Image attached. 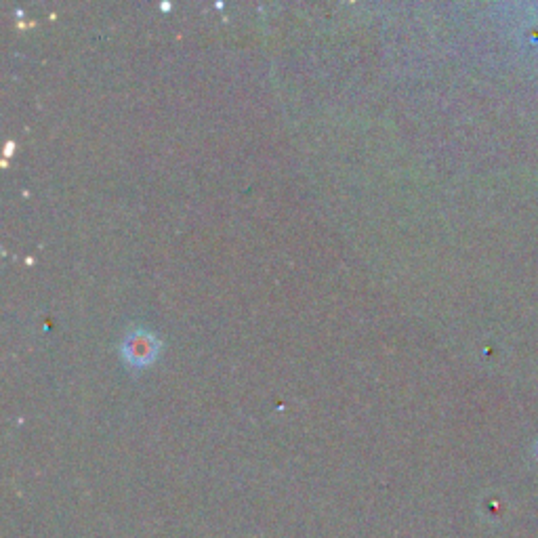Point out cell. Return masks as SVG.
Segmentation results:
<instances>
[{"mask_svg": "<svg viewBox=\"0 0 538 538\" xmlns=\"http://www.w3.org/2000/svg\"><path fill=\"white\" fill-rule=\"evenodd\" d=\"M158 341L148 333H135L122 345V354L133 366H146L156 358Z\"/></svg>", "mask_w": 538, "mask_h": 538, "instance_id": "obj_1", "label": "cell"}]
</instances>
